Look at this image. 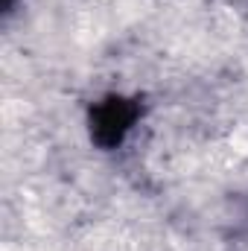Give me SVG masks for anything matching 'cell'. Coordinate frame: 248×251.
Instances as JSON below:
<instances>
[{
	"mask_svg": "<svg viewBox=\"0 0 248 251\" xmlns=\"http://www.w3.org/2000/svg\"><path fill=\"white\" fill-rule=\"evenodd\" d=\"M140 114V105L125 97H105L91 108V137L102 149H114L123 143Z\"/></svg>",
	"mask_w": 248,
	"mask_h": 251,
	"instance_id": "1",
	"label": "cell"
}]
</instances>
